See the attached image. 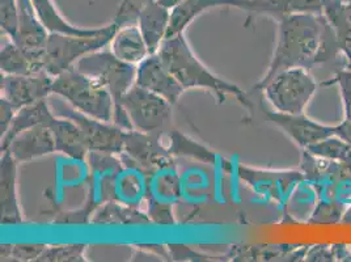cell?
<instances>
[{
    "mask_svg": "<svg viewBox=\"0 0 351 262\" xmlns=\"http://www.w3.org/2000/svg\"><path fill=\"white\" fill-rule=\"evenodd\" d=\"M171 12V10L165 8L156 0H147L143 5L139 7L136 24L146 40L151 54L158 53L161 44L167 38Z\"/></svg>",
    "mask_w": 351,
    "mask_h": 262,
    "instance_id": "ac0fdd59",
    "label": "cell"
},
{
    "mask_svg": "<svg viewBox=\"0 0 351 262\" xmlns=\"http://www.w3.org/2000/svg\"><path fill=\"white\" fill-rule=\"evenodd\" d=\"M338 136H341L342 139H345L348 143L351 145V122L348 121H342L341 123H338Z\"/></svg>",
    "mask_w": 351,
    "mask_h": 262,
    "instance_id": "e575fe53",
    "label": "cell"
},
{
    "mask_svg": "<svg viewBox=\"0 0 351 262\" xmlns=\"http://www.w3.org/2000/svg\"><path fill=\"white\" fill-rule=\"evenodd\" d=\"M49 128L53 131L58 154L73 160H87L89 150L80 128L73 119L56 115V118Z\"/></svg>",
    "mask_w": 351,
    "mask_h": 262,
    "instance_id": "7402d4cb",
    "label": "cell"
},
{
    "mask_svg": "<svg viewBox=\"0 0 351 262\" xmlns=\"http://www.w3.org/2000/svg\"><path fill=\"white\" fill-rule=\"evenodd\" d=\"M172 106L159 95L134 84L121 99L113 122L128 131L160 134L169 130Z\"/></svg>",
    "mask_w": 351,
    "mask_h": 262,
    "instance_id": "277c9868",
    "label": "cell"
},
{
    "mask_svg": "<svg viewBox=\"0 0 351 262\" xmlns=\"http://www.w3.org/2000/svg\"><path fill=\"white\" fill-rule=\"evenodd\" d=\"M167 138L168 142H165V145L173 158H185L204 164H213L219 158L214 151L180 131L168 130Z\"/></svg>",
    "mask_w": 351,
    "mask_h": 262,
    "instance_id": "484cf974",
    "label": "cell"
},
{
    "mask_svg": "<svg viewBox=\"0 0 351 262\" xmlns=\"http://www.w3.org/2000/svg\"><path fill=\"white\" fill-rule=\"evenodd\" d=\"M86 250V244L46 246L37 262H84L87 261Z\"/></svg>",
    "mask_w": 351,
    "mask_h": 262,
    "instance_id": "f546056e",
    "label": "cell"
},
{
    "mask_svg": "<svg viewBox=\"0 0 351 262\" xmlns=\"http://www.w3.org/2000/svg\"><path fill=\"white\" fill-rule=\"evenodd\" d=\"M220 7H234L250 12L252 0H184L171 12V23L167 38L185 33L191 23L202 14Z\"/></svg>",
    "mask_w": 351,
    "mask_h": 262,
    "instance_id": "e0dca14e",
    "label": "cell"
},
{
    "mask_svg": "<svg viewBox=\"0 0 351 262\" xmlns=\"http://www.w3.org/2000/svg\"><path fill=\"white\" fill-rule=\"evenodd\" d=\"M159 4L161 5H164L165 8H168V10H173L176 8L178 4H181L184 0H156Z\"/></svg>",
    "mask_w": 351,
    "mask_h": 262,
    "instance_id": "d590c367",
    "label": "cell"
},
{
    "mask_svg": "<svg viewBox=\"0 0 351 262\" xmlns=\"http://www.w3.org/2000/svg\"><path fill=\"white\" fill-rule=\"evenodd\" d=\"M148 174L130 163L122 160V168L116 177L113 187V200L139 207L141 204H146Z\"/></svg>",
    "mask_w": 351,
    "mask_h": 262,
    "instance_id": "ffe728a7",
    "label": "cell"
},
{
    "mask_svg": "<svg viewBox=\"0 0 351 262\" xmlns=\"http://www.w3.org/2000/svg\"><path fill=\"white\" fill-rule=\"evenodd\" d=\"M136 7L130 0L119 4L117 15L108 25L99 27L92 34L70 36L62 33H50L45 45V70L53 78L75 67V64L88 54L103 50L110 45L118 28L134 24L138 20Z\"/></svg>",
    "mask_w": 351,
    "mask_h": 262,
    "instance_id": "3957f363",
    "label": "cell"
},
{
    "mask_svg": "<svg viewBox=\"0 0 351 262\" xmlns=\"http://www.w3.org/2000/svg\"><path fill=\"white\" fill-rule=\"evenodd\" d=\"M322 14L333 27L339 53H342L346 58V69L351 70V24L346 17L343 1L330 0L324 8Z\"/></svg>",
    "mask_w": 351,
    "mask_h": 262,
    "instance_id": "83f0119b",
    "label": "cell"
},
{
    "mask_svg": "<svg viewBox=\"0 0 351 262\" xmlns=\"http://www.w3.org/2000/svg\"><path fill=\"white\" fill-rule=\"evenodd\" d=\"M49 104L57 116L70 118L80 128L89 152L121 155L128 130L119 128L114 122H105L77 112L57 95L49 97Z\"/></svg>",
    "mask_w": 351,
    "mask_h": 262,
    "instance_id": "ba28073f",
    "label": "cell"
},
{
    "mask_svg": "<svg viewBox=\"0 0 351 262\" xmlns=\"http://www.w3.org/2000/svg\"><path fill=\"white\" fill-rule=\"evenodd\" d=\"M343 5H345V12H346V17L351 24V0H342Z\"/></svg>",
    "mask_w": 351,
    "mask_h": 262,
    "instance_id": "8d00e7d4",
    "label": "cell"
},
{
    "mask_svg": "<svg viewBox=\"0 0 351 262\" xmlns=\"http://www.w3.org/2000/svg\"><path fill=\"white\" fill-rule=\"evenodd\" d=\"M53 95L86 116L105 122L114 119L116 104L110 92L100 82L73 67L54 78Z\"/></svg>",
    "mask_w": 351,
    "mask_h": 262,
    "instance_id": "5b68a950",
    "label": "cell"
},
{
    "mask_svg": "<svg viewBox=\"0 0 351 262\" xmlns=\"http://www.w3.org/2000/svg\"><path fill=\"white\" fill-rule=\"evenodd\" d=\"M88 177L86 202L82 207L59 213L54 223L57 224H87L90 223L93 213L101 204L113 200V187L121 168L119 155L89 152L87 158Z\"/></svg>",
    "mask_w": 351,
    "mask_h": 262,
    "instance_id": "8992f818",
    "label": "cell"
},
{
    "mask_svg": "<svg viewBox=\"0 0 351 262\" xmlns=\"http://www.w3.org/2000/svg\"><path fill=\"white\" fill-rule=\"evenodd\" d=\"M4 151H8L19 164H23L49 156L57 152V147L51 129L40 125L16 135Z\"/></svg>",
    "mask_w": 351,
    "mask_h": 262,
    "instance_id": "9a60e30c",
    "label": "cell"
},
{
    "mask_svg": "<svg viewBox=\"0 0 351 262\" xmlns=\"http://www.w3.org/2000/svg\"><path fill=\"white\" fill-rule=\"evenodd\" d=\"M266 117L279 129L285 131L293 142L302 148H307L324 139L337 135L338 125H322L303 115H286L276 110H265Z\"/></svg>",
    "mask_w": 351,
    "mask_h": 262,
    "instance_id": "5bb4252c",
    "label": "cell"
},
{
    "mask_svg": "<svg viewBox=\"0 0 351 262\" xmlns=\"http://www.w3.org/2000/svg\"><path fill=\"white\" fill-rule=\"evenodd\" d=\"M237 177L247 182L253 191L257 194L267 195L278 200L279 195L285 191V182H293L295 180L302 178L299 172H270L256 168H249L244 164H237L236 167Z\"/></svg>",
    "mask_w": 351,
    "mask_h": 262,
    "instance_id": "44dd1931",
    "label": "cell"
},
{
    "mask_svg": "<svg viewBox=\"0 0 351 262\" xmlns=\"http://www.w3.org/2000/svg\"><path fill=\"white\" fill-rule=\"evenodd\" d=\"M17 167L19 163L12 155L3 151L0 158V211L1 223L5 226L21 224L25 220L19 202Z\"/></svg>",
    "mask_w": 351,
    "mask_h": 262,
    "instance_id": "2e32d148",
    "label": "cell"
},
{
    "mask_svg": "<svg viewBox=\"0 0 351 262\" xmlns=\"http://www.w3.org/2000/svg\"><path fill=\"white\" fill-rule=\"evenodd\" d=\"M152 223L147 211L139 207L110 200L101 204L92 215L90 224L97 226H145Z\"/></svg>",
    "mask_w": 351,
    "mask_h": 262,
    "instance_id": "d4e9b609",
    "label": "cell"
},
{
    "mask_svg": "<svg viewBox=\"0 0 351 262\" xmlns=\"http://www.w3.org/2000/svg\"><path fill=\"white\" fill-rule=\"evenodd\" d=\"M73 69L96 79L110 92L116 104L114 113L119 108L121 99L136 80V66L118 58L110 49L88 54Z\"/></svg>",
    "mask_w": 351,
    "mask_h": 262,
    "instance_id": "9c48e42d",
    "label": "cell"
},
{
    "mask_svg": "<svg viewBox=\"0 0 351 262\" xmlns=\"http://www.w3.org/2000/svg\"><path fill=\"white\" fill-rule=\"evenodd\" d=\"M158 54L185 91L204 89L213 93L219 102H224L228 96H232L243 105L248 108L252 106L244 89L213 73L197 57L185 37V33L165 38Z\"/></svg>",
    "mask_w": 351,
    "mask_h": 262,
    "instance_id": "7a4b0ae2",
    "label": "cell"
},
{
    "mask_svg": "<svg viewBox=\"0 0 351 262\" xmlns=\"http://www.w3.org/2000/svg\"><path fill=\"white\" fill-rule=\"evenodd\" d=\"M0 69L7 75H36L46 73L44 50L21 47L11 40L1 45Z\"/></svg>",
    "mask_w": 351,
    "mask_h": 262,
    "instance_id": "d6986e66",
    "label": "cell"
},
{
    "mask_svg": "<svg viewBox=\"0 0 351 262\" xmlns=\"http://www.w3.org/2000/svg\"><path fill=\"white\" fill-rule=\"evenodd\" d=\"M135 84L159 95L172 105L177 104L185 92L158 53L149 54L136 66Z\"/></svg>",
    "mask_w": 351,
    "mask_h": 262,
    "instance_id": "4fadbf2b",
    "label": "cell"
},
{
    "mask_svg": "<svg viewBox=\"0 0 351 262\" xmlns=\"http://www.w3.org/2000/svg\"><path fill=\"white\" fill-rule=\"evenodd\" d=\"M46 246L45 244H1V261H38Z\"/></svg>",
    "mask_w": 351,
    "mask_h": 262,
    "instance_id": "4dcf8cb0",
    "label": "cell"
},
{
    "mask_svg": "<svg viewBox=\"0 0 351 262\" xmlns=\"http://www.w3.org/2000/svg\"><path fill=\"white\" fill-rule=\"evenodd\" d=\"M119 158L141 168L147 174L175 163L164 142V134H147L141 131H128L123 151Z\"/></svg>",
    "mask_w": 351,
    "mask_h": 262,
    "instance_id": "8fae6325",
    "label": "cell"
},
{
    "mask_svg": "<svg viewBox=\"0 0 351 262\" xmlns=\"http://www.w3.org/2000/svg\"><path fill=\"white\" fill-rule=\"evenodd\" d=\"M317 87L319 84L309 70L295 67L273 76L261 91L276 112L303 115Z\"/></svg>",
    "mask_w": 351,
    "mask_h": 262,
    "instance_id": "52a82bcc",
    "label": "cell"
},
{
    "mask_svg": "<svg viewBox=\"0 0 351 262\" xmlns=\"http://www.w3.org/2000/svg\"><path fill=\"white\" fill-rule=\"evenodd\" d=\"M54 78L47 73L36 75L1 73L0 97L11 102L16 109L46 100L53 95Z\"/></svg>",
    "mask_w": 351,
    "mask_h": 262,
    "instance_id": "7c38bea8",
    "label": "cell"
},
{
    "mask_svg": "<svg viewBox=\"0 0 351 262\" xmlns=\"http://www.w3.org/2000/svg\"><path fill=\"white\" fill-rule=\"evenodd\" d=\"M306 151L316 158L341 163L351 168V145L338 135L307 147Z\"/></svg>",
    "mask_w": 351,
    "mask_h": 262,
    "instance_id": "f1b7e54d",
    "label": "cell"
},
{
    "mask_svg": "<svg viewBox=\"0 0 351 262\" xmlns=\"http://www.w3.org/2000/svg\"><path fill=\"white\" fill-rule=\"evenodd\" d=\"M278 20L277 41L267 71L253 87L261 88L277 73L289 69L309 70L315 64L332 60L339 53L336 33L324 14H289Z\"/></svg>",
    "mask_w": 351,
    "mask_h": 262,
    "instance_id": "6da1fadb",
    "label": "cell"
},
{
    "mask_svg": "<svg viewBox=\"0 0 351 262\" xmlns=\"http://www.w3.org/2000/svg\"><path fill=\"white\" fill-rule=\"evenodd\" d=\"M182 200V180L176 163L148 174L147 214L152 223L173 226L175 207Z\"/></svg>",
    "mask_w": 351,
    "mask_h": 262,
    "instance_id": "30bf717a",
    "label": "cell"
},
{
    "mask_svg": "<svg viewBox=\"0 0 351 262\" xmlns=\"http://www.w3.org/2000/svg\"><path fill=\"white\" fill-rule=\"evenodd\" d=\"M322 86H337L341 96H342V102H343V109H345V121L351 122V70H339L336 75L329 79L322 82Z\"/></svg>",
    "mask_w": 351,
    "mask_h": 262,
    "instance_id": "d6a6232c",
    "label": "cell"
},
{
    "mask_svg": "<svg viewBox=\"0 0 351 262\" xmlns=\"http://www.w3.org/2000/svg\"><path fill=\"white\" fill-rule=\"evenodd\" d=\"M109 46L116 57L135 66H138L151 54L136 23L118 28Z\"/></svg>",
    "mask_w": 351,
    "mask_h": 262,
    "instance_id": "cb8c5ba5",
    "label": "cell"
},
{
    "mask_svg": "<svg viewBox=\"0 0 351 262\" xmlns=\"http://www.w3.org/2000/svg\"><path fill=\"white\" fill-rule=\"evenodd\" d=\"M32 3L38 19L43 21L46 29L50 33L84 36V34H92L99 29V28L75 27L62 16L53 0H32Z\"/></svg>",
    "mask_w": 351,
    "mask_h": 262,
    "instance_id": "4316f807",
    "label": "cell"
},
{
    "mask_svg": "<svg viewBox=\"0 0 351 262\" xmlns=\"http://www.w3.org/2000/svg\"><path fill=\"white\" fill-rule=\"evenodd\" d=\"M20 25V11L17 0H0V29L8 40H15Z\"/></svg>",
    "mask_w": 351,
    "mask_h": 262,
    "instance_id": "1f68e13d",
    "label": "cell"
},
{
    "mask_svg": "<svg viewBox=\"0 0 351 262\" xmlns=\"http://www.w3.org/2000/svg\"><path fill=\"white\" fill-rule=\"evenodd\" d=\"M16 112L17 109L11 102L0 97V136H3L10 129Z\"/></svg>",
    "mask_w": 351,
    "mask_h": 262,
    "instance_id": "836d02e7",
    "label": "cell"
},
{
    "mask_svg": "<svg viewBox=\"0 0 351 262\" xmlns=\"http://www.w3.org/2000/svg\"><path fill=\"white\" fill-rule=\"evenodd\" d=\"M56 118V113L53 112L49 99L34 102L28 106H24L16 112L15 117L12 119V123L8 131L0 136V151H4L16 135H19L23 131L29 130L34 126H50L53 119Z\"/></svg>",
    "mask_w": 351,
    "mask_h": 262,
    "instance_id": "603a6c76",
    "label": "cell"
}]
</instances>
